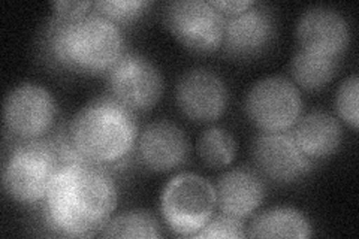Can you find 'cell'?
<instances>
[{
    "label": "cell",
    "mask_w": 359,
    "mask_h": 239,
    "mask_svg": "<svg viewBox=\"0 0 359 239\" xmlns=\"http://www.w3.org/2000/svg\"><path fill=\"white\" fill-rule=\"evenodd\" d=\"M117 207V187L107 170L95 163L63 165L45 198L47 223L66 236H92Z\"/></svg>",
    "instance_id": "cell-1"
},
{
    "label": "cell",
    "mask_w": 359,
    "mask_h": 239,
    "mask_svg": "<svg viewBox=\"0 0 359 239\" xmlns=\"http://www.w3.org/2000/svg\"><path fill=\"white\" fill-rule=\"evenodd\" d=\"M125 36L117 22L100 14H87L72 21L55 18L48 29L51 57L76 72H109L125 54Z\"/></svg>",
    "instance_id": "cell-2"
},
{
    "label": "cell",
    "mask_w": 359,
    "mask_h": 239,
    "mask_svg": "<svg viewBox=\"0 0 359 239\" xmlns=\"http://www.w3.org/2000/svg\"><path fill=\"white\" fill-rule=\"evenodd\" d=\"M71 139L86 162L99 166L126 157L138 141L135 112L112 96L90 100L69 123Z\"/></svg>",
    "instance_id": "cell-3"
},
{
    "label": "cell",
    "mask_w": 359,
    "mask_h": 239,
    "mask_svg": "<svg viewBox=\"0 0 359 239\" xmlns=\"http://www.w3.org/2000/svg\"><path fill=\"white\" fill-rule=\"evenodd\" d=\"M62 166V158L51 139L25 141L14 148L5 162L4 189L11 198L22 203L45 200Z\"/></svg>",
    "instance_id": "cell-4"
},
{
    "label": "cell",
    "mask_w": 359,
    "mask_h": 239,
    "mask_svg": "<svg viewBox=\"0 0 359 239\" xmlns=\"http://www.w3.org/2000/svg\"><path fill=\"white\" fill-rule=\"evenodd\" d=\"M216 207L215 186L198 174H177L162 190L163 220L177 235L194 236L215 215Z\"/></svg>",
    "instance_id": "cell-5"
},
{
    "label": "cell",
    "mask_w": 359,
    "mask_h": 239,
    "mask_svg": "<svg viewBox=\"0 0 359 239\" xmlns=\"http://www.w3.org/2000/svg\"><path fill=\"white\" fill-rule=\"evenodd\" d=\"M244 109L262 132L295 126L302 114V97L289 78L273 75L256 81L245 95Z\"/></svg>",
    "instance_id": "cell-6"
},
{
    "label": "cell",
    "mask_w": 359,
    "mask_h": 239,
    "mask_svg": "<svg viewBox=\"0 0 359 239\" xmlns=\"http://www.w3.org/2000/svg\"><path fill=\"white\" fill-rule=\"evenodd\" d=\"M163 17L168 29L187 50L207 54L222 47L224 15L211 2L175 0L166 5Z\"/></svg>",
    "instance_id": "cell-7"
},
{
    "label": "cell",
    "mask_w": 359,
    "mask_h": 239,
    "mask_svg": "<svg viewBox=\"0 0 359 239\" xmlns=\"http://www.w3.org/2000/svg\"><path fill=\"white\" fill-rule=\"evenodd\" d=\"M112 97L135 111H147L163 93L162 74L150 59L140 53H125L108 72Z\"/></svg>",
    "instance_id": "cell-8"
},
{
    "label": "cell",
    "mask_w": 359,
    "mask_h": 239,
    "mask_svg": "<svg viewBox=\"0 0 359 239\" xmlns=\"http://www.w3.org/2000/svg\"><path fill=\"white\" fill-rule=\"evenodd\" d=\"M55 117V99L48 88L39 84H20L5 99V126L25 141L43 138L51 130Z\"/></svg>",
    "instance_id": "cell-9"
},
{
    "label": "cell",
    "mask_w": 359,
    "mask_h": 239,
    "mask_svg": "<svg viewBox=\"0 0 359 239\" xmlns=\"http://www.w3.org/2000/svg\"><path fill=\"white\" fill-rule=\"evenodd\" d=\"M175 100L190 120L210 123L217 120L226 109L229 93L217 72L208 67H194L178 79Z\"/></svg>",
    "instance_id": "cell-10"
},
{
    "label": "cell",
    "mask_w": 359,
    "mask_h": 239,
    "mask_svg": "<svg viewBox=\"0 0 359 239\" xmlns=\"http://www.w3.org/2000/svg\"><path fill=\"white\" fill-rule=\"evenodd\" d=\"M252 156L261 172L277 183H294L313 166L287 130L261 132L252 144Z\"/></svg>",
    "instance_id": "cell-11"
},
{
    "label": "cell",
    "mask_w": 359,
    "mask_h": 239,
    "mask_svg": "<svg viewBox=\"0 0 359 239\" xmlns=\"http://www.w3.org/2000/svg\"><path fill=\"white\" fill-rule=\"evenodd\" d=\"M297 38L302 50L339 57L351 42V26L346 17L331 6H311L297 22Z\"/></svg>",
    "instance_id": "cell-12"
},
{
    "label": "cell",
    "mask_w": 359,
    "mask_h": 239,
    "mask_svg": "<svg viewBox=\"0 0 359 239\" xmlns=\"http://www.w3.org/2000/svg\"><path fill=\"white\" fill-rule=\"evenodd\" d=\"M276 36V20L271 9L255 4L243 13L224 17V48L232 57H253L262 53Z\"/></svg>",
    "instance_id": "cell-13"
},
{
    "label": "cell",
    "mask_w": 359,
    "mask_h": 239,
    "mask_svg": "<svg viewBox=\"0 0 359 239\" xmlns=\"http://www.w3.org/2000/svg\"><path fill=\"white\" fill-rule=\"evenodd\" d=\"M141 162L156 172H168L183 165L189 156V141L184 130L170 120H157L138 135Z\"/></svg>",
    "instance_id": "cell-14"
},
{
    "label": "cell",
    "mask_w": 359,
    "mask_h": 239,
    "mask_svg": "<svg viewBox=\"0 0 359 239\" xmlns=\"http://www.w3.org/2000/svg\"><path fill=\"white\" fill-rule=\"evenodd\" d=\"M215 189L220 211L241 220L259 208L265 198L261 177L245 168L231 169L220 175Z\"/></svg>",
    "instance_id": "cell-15"
},
{
    "label": "cell",
    "mask_w": 359,
    "mask_h": 239,
    "mask_svg": "<svg viewBox=\"0 0 359 239\" xmlns=\"http://www.w3.org/2000/svg\"><path fill=\"white\" fill-rule=\"evenodd\" d=\"M292 135L301 151L311 161H316L337 151L343 139V128L332 114L314 109L299 117Z\"/></svg>",
    "instance_id": "cell-16"
},
{
    "label": "cell",
    "mask_w": 359,
    "mask_h": 239,
    "mask_svg": "<svg viewBox=\"0 0 359 239\" xmlns=\"http://www.w3.org/2000/svg\"><path fill=\"white\" fill-rule=\"evenodd\" d=\"M309 219L290 207H274L259 212L247 231L249 238H310Z\"/></svg>",
    "instance_id": "cell-17"
},
{
    "label": "cell",
    "mask_w": 359,
    "mask_h": 239,
    "mask_svg": "<svg viewBox=\"0 0 359 239\" xmlns=\"http://www.w3.org/2000/svg\"><path fill=\"white\" fill-rule=\"evenodd\" d=\"M339 67V57H328L299 50L290 60V74L294 81L306 90H319L334 78Z\"/></svg>",
    "instance_id": "cell-18"
},
{
    "label": "cell",
    "mask_w": 359,
    "mask_h": 239,
    "mask_svg": "<svg viewBox=\"0 0 359 239\" xmlns=\"http://www.w3.org/2000/svg\"><path fill=\"white\" fill-rule=\"evenodd\" d=\"M196 150L199 158L207 166L220 169L233 162L237 156V142L229 130L212 126L199 135Z\"/></svg>",
    "instance_id": "cell-19"
},
{
    "label": "cell",
    "mask_w": 359,
    "mask_h": 239,
    "mask_svg": "<svg viewBox=\"0 0 359 239\" xmlns=\"http://www.w3.org/2000/svg\"><path fill=\"white\" fill-rule=\"evenodd\" d=\"M104 238H161L159 221L142 210L121 212L107 221L100 231Z\"/></svg>",
    "instance_id": "cell-20"
},
{
    "label": "cell",
    "mask_w": 359,
    "mask_h": 239,
    "mask_svg": "<svg viewBox=\"0 0 359 239\" xmlns=\"http://www.w3.org/2000/svg\"><path fill=\"white\" fill-rule=\"evenodd\" d=\"M359 78L356 74L346 78L337 90L335 108L339 116L349 123L353 129H358L359 123Z\"/></svg>",
    "instance_id": "cell-21"
},
{
    "label": "cell",
    "mask_w": 359,
    "mask_h": 239,
    "mask_svg": "<svg viewBox=\"0 0 359 239\" xmlns=\"http://www.w3.org/2000/svg\"><path fill=\"white\" fill-rule=\"evenodd\" d=\"M93 6L99 11L97 14L114 22H126L140 17L150 6L149 0H100Z\"/></svg>",
    "instance_id": "cell-22"
},
{
    "label": "cell",
    "mask_w": 359,
    "mask_h": 239,
    "mask_svg": "<svg viewBox=\"0 0 359 239\" xmlns=\"http://www.w3.org/2000/svg\"><path fill=\"white\" fill-rule=\"evenodd\" d=\"M194 238H247V232L241 219L222 212L216 217L212 215L210 221L199 232H196Z\"/></svg>",
    "instance_id": "cell-23"
},
{
    "label": "cell",
    "mask_w": 359,
    "mask_h": 239,
    "mask_svg": "<svg viewBox=\"0 0 359 239\" xmlns=\"http://www.w3.org/2000/svg\"><path fill=\"white\" fill-rule=\"evenodd\" d=\"M90 6H93V2L88 0H80V2H71V0H59V2L53 4V9L55 18L63 21H72L87 15V11Z\"/></svg>",
    "instance_id": "cell-24"
},
{
    "label": "cell",
    "mask_w": 359,
    "mask_h": 239,
    "mask_svg": "<svg viewBox=\"0 0 359 239\" xmlns=\"http://www.w3.org/2000/svg\"><path fill=\"white\" fill-rule=\"evenodd\" d=\"M211 4L212 6L217 8L224 17H232L243 13L245 9H249L256 2H253V0H211Z\"/></svg>",
    "instance_id": "cell-25"
}]
</instances>
